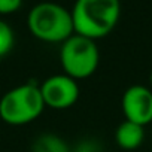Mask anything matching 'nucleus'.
<instances>
[{
  "label": "nucleus",
  "instance_id": "f257e3e1",
  "mask_svg": "<svg viewBox=\"0 0 152 152\" xmlns=\"http://www.w3.org/2000/svg\"><path fill=\"white\" fill-rule=\"evenodd\" d=\"M121 17L119 0H76L72 9L76 34L97 40L107 36Z\"/></svg>",
  "mask_w": 152,
  "mask_h": 152
},
{
  "label": "nucleus",
  "instance_id": "f03ea898",
  "mask_svg": "<svg viewBox=\"0 0 152 152\" xmlns=\"http://www.w3.org/2000/svg\"><path fill=\"white\" fill-rule=\"evenodd\" d=\"M30 33L46 43H63L75 34L72 12L54 2H42L33 6L27 15Z\"/></svg>",
  "mask_w": 152,
  "mask_h": 152
},
{
  "label": "nucleus",
  "instance_id": "7ed1b4c3",
  "mask_svg": "<svg viewBox=\"0 0 152 152\" xmlns=\"http://www.w3.org/2000/svg\"><path fill=\"white\" fill-rule=\"evenodd\" d=\"M45 109L39 85L27 82L6 91L0 99V119L20 127L36 121Z\"/></svg>",
  "mask_w": 152,
  "mask_h": 152
},
{
  "label": "nucleus",
  "instance_id": "20e7f679",
  "mask_svg": "<svg viewBox=\"0 0 152 152\" xmlns=\"http://www.w3.org/2000/svg\"><path fill=\"white\" fill-rule=\"evenodd\" d=\"M60 63L64 73L75 81L93 76L100 63V51L96 40L81 34H72L60 46Z\"/></svg>",
  "mask_w": 152,
  "mask_h": 152
},
{
  "label": "nucleus",
  "instance_id": "39448f33",
  "mask_svg": "<svg viewBox=\"0 0 152 152\" xmlns=\"http://www.w3.org/2000/svg\"><path fill=\"white\" fill-rule=\"evenodd\" d=\"M45 107L54 110H66L76 104L79 99L78 81L67 76L66 73L52 75L39 85Z\"/></svg>",
  "mask_w": 152,
  "mask_h": 152
},
{
  "label": "nucleus",
  "instance_id": "423d86ee",
  "mask_svg": "<svg viewBox=\"0 0 152 152\" xmlns=\"http://www.w3.org/2000/svg\"><path fill=\"white\" fill-rule=\"evenodd\" d=\"M122 113L127 121L142 127L152 122V90L145 85H131L121 99Z\"/></svg>",
  "mask_w": 152,
  "mask_h": 152
},
{
  "label": "nucleus",
  "instance_id": "0eeeda50",
  "mask_svg": "<svg viewBox=\"0 0 152 152\" xmlns=\"http://www.w3.org/2000/svg\"><path fill=\"white\" fill-rule=\"evenodd\" d=\"M145 140V127L134 124L131 121L121 122L115 130V142L119 148L125 151L137 149Z\"/></svg>",
  "mask_w": 152,
  "mask_h": 152
},
{
  "label": "nucleus",
  "instance_id": "6e6552de",
  "mask_svg": "<svg viewBox=\"0 0 152 152\" xmlns=\"http://www.w3.org/2000/svg\"><path fill=\"white\" fill-rule=\"evenodd\" d=\"M31 152H70V148L60 136L45 133L34 139L31 145Z\"/></svg>",
  "mask_w": 152,
  "mask_h": 152
},
{
  "label": "nucleus",
  "instance_id": "1a4fd4ad",
  "mask_svg": "<svg viewBox=\"0 0 152 152\" xmlns=\"http://www.w3.org/2000/svg\"><path fill=\"white\" fill-rule=\"evenodd\" d=\"M14 45H15V34L12 27L6 21L0 20V61L12 51Z\"/></svg>",
  "mask_w": 152,
  "mask_h": 152
},
{
  "label": "nucleus",
  "instance_id": "9d476101",
  "mask_svg": "<svg viewBox=\"0 0 152 152\" xmlns=\"http://www.w3.org/2000/svg\"><path fill=\"white\" fill-rule=\"evenodd\" d=\"M23 5V0H0V15L17 12Z\"/></svg>",
  "mask_w": 152,
  "mask_h": 152
},
{
  "label": "nucleus",
  "instance_id": "9b49d317",
  "mask_svg": "<svg viewBox=\"0 0 152 152\" xmlns=\"http://www.w3.org/2000/svg\"><path fill=\"white\" fill-rule=\"evenodd\" d=\"M75 152H102V148L96 140H82L76 146Z\"/></svg>",
  "mask_w": 152,
  "mask_h": 152
},
{
  "label": "nucleus",
  "instance_id": "f8f14e48",
  "mask_svg": "<svg viewBox=\"0 0 152 152\" xmlns=\"http://www.w3.org/2000/svg\"><path fill=\"white\" fill-rule=\"evenodd\" d=\"M149 85H151V90H152V72L149 75Z\"/></svg>",
  "mask_w": 152,
  "mask_h": 152
}]
</instances>
